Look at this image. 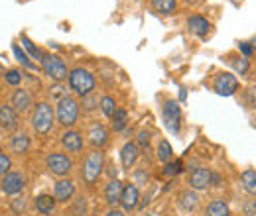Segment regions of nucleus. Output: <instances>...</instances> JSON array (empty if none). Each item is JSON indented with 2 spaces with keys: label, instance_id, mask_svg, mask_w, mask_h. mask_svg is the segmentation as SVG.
I'll return each instance as SVG.
<instances>
[{
  "label": "nucleus",
  "instance_id": "obj_37",
  "mask_svg": "<svg viewBox=\"0 0 256 216\" xmlns=\"http://www.w3.org/2000/svg\"><path fill=\"white\" fill-rule=\"evenodd\" d=\"M138 144H140L142 150H148V146H150V134H148L146 130H142V132L138 134Z\"/></svg>",
  "mask_w": 256,
  "mask_h": 216
},
{
  "label": "nucleus",
  "instance_id": "obj_32",
  "mask_svg": "<svg viewBox=\"0 0 256 216\" xmlns=\"http://www.w3.org/2000/svg\"><path fill=\"white\" fill-rule=\"evenodd\" d=\"M182 171H184V163H182V161H174V163H168V165H166L164 175H166V177H174V175H178V173H182Z\"/></svg>",
  "mask_w": 256,
  "mask_h": 216
},
{
  "label": "nucleus",
  "instance_id": "obj_35",
  "mask_svg": "<svg viewBox=\"0 0 256 216\" xmlns=\"http://www.w3.org/2000/svg\"><path fill=\"white\" fill-rule=\"evenodd\" d=\"M10 167H12L10 157L4 154H0V177H4L6 173H10Z\"/></svg>",
  "mask_w": 256,
  "mask_h": 216
},
{
  "label": "nucleus",
  "instance_id": "obj_24",
  "mask_svg": "<svg viewBox=\"0 0 256 216\" xmlns=\"http://www.w3.org/2000/svg\"><path fill=\"white\" fill-rule=\"evenodd\" d=\"M207 216H228V207L224 205V201L221 199H217V201H213L209 207H207Z\"/></svg>",
  "mask_w": 256,
  "mask_h": 216
},
{
  "label": "nucleus",
  "instance_id": "obj_34",
  "mask_svg": "<svg viewBox=\"0 0 256 216\" xmlns=\"http://www.w3.org/2000/svg\"><path fill=\"white\" fill-rule=\"evenodd\" d=\"M232 67L236 69V73L244 75V73L248 71V59H246V57H236V59L232 61Z\"/></svg>",
  "mask_w": 256,
  "mask_h": 216
},
{
  "label": "nucleus",
  "instance_id": "obj_23",
  "mask_svg": "<svg viewBox=\"0 0 256 216\" xmlns=\"http://www.w3.org/2000/svg\"><path fill=\"white\" fill-rule=\"evenodd\" d=\"M240 181H242L244 191H246L248 195H254L256 197V171L254 169H246V171H242Z\"/></svg>",
  "mask_w": 256,
  "mask_h": 216
},
{
  "label": "nucleus",
  "instance_id": "obj_42",
  "mask_svg": "<svg viewBox=\"0 0 256 216\" xmlns=\"http://www.w3.org/2000/svg\"><path fill=\"white\" fill-rule=\"evenodd\" d=\"M106 216H124V215H122L120 211H110V213H108Z\"/></svg>",
  "mask_w": 256,
  "mask_h": 216
},
{
  "label": "nucleus",
  "instance_id": "obj_2",
  "mask_svg": "<svg viewBox=\"0 0 256 216\" xmlns=\"http://www.w3.org/2000/svg\"><path fill=\"white\" fill-rule=\"evenodd\" d=\"M69 87L79 94L81 98H85V96H89V94L93 93V89H95V77L87 69L77 67V69H73L69 73Z\"/></svg>",
  "mask_w": 256,
  "mask_h": 216
},
{
  "label": "nucleus",
  "instance_id": "obj_19",
  "mask_svg": "<svg viewBox=\"0 0 256 216\" xmlns=\"http://www.w3.org/2000/svg\"><path fill=\"white\" fill-rule=\"evenodd\" d=\"M120 205L124 207V211H132L136 209L138 205V189L136 185H126L122 191V199H120Z\"/></svg>",
  "mask_w": 256,
  "mask_h": 216
},
{
  "label": "nucleus",
  "instance_id": "obj_7",
  "mask_svg": "<svg viewBox=\"0 0 256 216\" xmlns=\"http://www.w3.org/2000/svg\"><path fill=\"white\" fill-rule=\"evenodd\" d=\"M46 165H48L50 173H54L56 177H65L73 167L71 159L65 154H50L46 157Z\"/></svg>",
  "mask_w": 256,
  "mask_h": 216
},
{
  "label": "nucleus",
  "instance_id": "obj_17",
  "mask_svg": "<svg viewBox=\"0 0 256 216\" xmlns=\"http://www.w3.org/2000/svg\"><path fill=\"white\" fill-rule=\"evenodd\" d=\"M10 150L14 154H26L30 150V136L26 132H20V134H14L10 138Z\"/></svg>",
  "mask_w": 256,
  "mask_h": 216
},
{
  "label": "nucleus",
  "instance_id": "obj_5",
  "mask_svg": "<svg viewBox=\"0 0 256 216\" xmlns=\"http://www.w3.org/2000/svg\"><path fill=\"white\" fill-rule=\"evenodd\" d=\"M40 63H42V71H44L52 81H56V83H62L64 79L69 77L64 59H62V57H58V55L48 53V55H44V57H42V61Z\"/></svg>",
  "mask_w": 256,
  "mask_h": 216
},
{
  "label": "nucleus",
  "instance_id": "obj_14",
  "mask_svg": "<svg viewBox=\"0 0 256 216\" xmlns=\"http://www.w3.org/2000/svg\"><path fill=\"white\" fill-rule=\"evenodd\" d=\"M122 191H124V187H122V183H120L118 179H110L106 189H104V199H106V203H108L110 207L118 205L120 199H122Z\"/></svg>",
  "mask_w": 256,
  "mask_h": 216
},
{
  "label": "nucleus",
  "instance_id": "obj_31",
  "mask_svg": "<svg viewBox=\"0 0 256 216\" xmlns=\"http://www.w3.org/2000/svg\"><path fill=\"white\" fill-rule=\"evenodd\" d=\"M20 41L24 43V47H26V49L30 51V55H32L34 59H38V61H42V57H44V53H42V51H40V49H38V47L34 45V43H32V41H30V39H28V37H26V35H22V37H20Z\"/></svg>",
  "mask_w": 256,
  "mask_h": 216
},
{
  "label": "nucleus",
  "instance_id": "obj_44",
  "mask_svg": "<svg viewBox=\"0 0 256 216\" xmlns=\"http://www.w3.org/2000/svg\"><path fill=\"white\" fill-rule=\"evenodd\" d=\"M252 49H254V51H256V37H254V39H252Z\"/></svg>",
  "mask_w": 256,
  "mask_h": 216
},
{
  "label": "nucleus",
  "instance_id": "obj_43",
  "mask_svg": "<svg viewBox=\"0 0 256 216\" xmlns=\"http://www.w3.org/2000/svg\"><path fill=\"white\" fill-rule=\"evenodd\" d=\"M186 96H188V93H186V89H182V93H180V100L184 102V100H186Z\"/></svg>",
  "mask_w": 256,
  "mask_h": 216
},
{
  "label": "nucleus",
  "instance_id": "obj_29",
  "mask_svg": "<svg viewBox=\"0 0 256 216\" xmlns=\"http://www.w3.org/2000/svg\"><path fill=\"white\" fill-rule=\"evenodd\" d=\"M4 79H6V83H8V85H12V87H18V85L22 83L24 75H22V71H18V69H10V71L4 75Z\"/></svg>",
  "mask_w": 256,
  "mask_h": 216
},
{
  "label": "nucleus",
  "instance_id": "obj_8",
  "mask_svg": "<svg viewBox=\"0 0 256 216\" xmlns=\"http://www.w3.org/2000/svg\"><path fill=\"white\" fill-rule=\"evenodd\" d=\"M213 183H219V177L211 169L199 167V169L192 171V175H190V185L195 191H203V189H207V187L213 185Z\"/></svg>",
  "mask_w": 256,
  "mask_h": 216
},
{
  "label": "nucleus",
  "instance_id": "obj_39",
  "mask_svg": "<svg viewBox=\"0 0 256 216\" xmlns=\"http://www.w3.org/2000/svg\"><path fill=\"white\" fill-rule=\"evenodd\" d=\"M244 215L256 216V201H248V203L244 205Z\"/></svg>",
  "mask_w": 256,
  "mask_h": 216
},
{
  "label": "nucleus",
  "instance_id": "obj_10",
  "mask_svg": "<svg viewBox=\"0 0 256 216\" xmlns=\"http://www.w3.org/2000/svg\"><path fill=\"white\" fill-rule=\"evenodd\" d=\"M213 87H215V91L219 94L230 96V94H234V91L238 89V81H236V77L230 75V73H221V75H217Z\"/></svg>",
  "mask_w": 256,
  "mask_h": 216
},
{
  "label": "nucleus",
  "instance_id": "obj_36",
  "mask_svg": "<svg viewBox=\"0 0 256 216\" xmlns=\"http://www.w3.org/2000/svg\"><path fill=\"white\" fill-rule=\"evenodd\" d=\"M85 211H87V203H85V199H83V197H79V199L75 201V205H73V215L83 216L85 215Z\"/></svg>",
  "mask_w": 256,
  "mask_h": 216
},
{
  "label": "nucleus",
  "instance_id": "obj_45",
  "mask_svg": "<svg viewBox=\"0 0 256 216\" xmlns=\"http://www.w3.org/2000/svg\"><path fill=\"white\" fill-rule=\"evenodd\" d=\"M0 154H2V150H0Z\"/></svg>",
  "mask_w": 256,
  "mask_h": 216
},
{
  "label": "nucleus",
  "instance_id": "obj_6",
  "mask_svg": "<svg viewBox=\"0 0 256 216\" xmlns=\"http://www.w3.org/2000/svg\"><path fill=\"white\" fill-rule=\"evenodd\" d=\"M162 118L166 128L172 134L180 132V120H182V110H180V102L178 100H166L164 108H162Z\"/></svg>",
  "mask_w": 256,
  "mask_h": 216
},
{
  "label": "nucleus",
  "instance_id": "obj_27",
  "mask_svg": "<svg viewBox=\"0 0 256 216\" xmlns=\"http://www.w3.org/2000/svg\"><path fill=\"white\" fill-rule=\"evenodd\" d=\"M152 4L162 14H172L176 10V0H152Z\"/></svg>",
  "mask_w": 256,
  "mask_h": 216
},
{
  "label": "nucleus",
  "instance_id": "obj_26",
  "mask_svg": "<svg viewBox=\"0 0 256 216\" xmlns=\"http://www.w3.org/2000/svg\"><path fill=\"white\" fill-rule=\"evenodd\" d=\"M100 110H102V114H104L106 118H112L114 112L118 110L114 98H112V96H102V98H100Z\"/></svg>",
  "mask_w": 256,
  "mask_h": 216
},
{
  "label": "nucleus",
  "instance_id": "obj_30",
  "mask_svg": "<svg viewBox=\"0 0 256 216\" xmlns=\"http://www.w3.org/2000/svg\"><path fill=\"white\" fill-rule=\"evenodd\" d=\"M12 51H14V55H16V59H18V61L22 63V65H24L26 69H36V65H34V63L30 61V59H28V55H26V53H24V51H22V49H20V47L16 45V43L12 45Z\"/></svg>",
  "mask_w": 256,
  "mask_h": 216
},
{
  "label": "nucleus",
  "instance_id": "obj_20",
  "mask_svg": "<svg viewBox=\"0 0 256 216\" xmlns=\"http://www.w3.org/2000/svg\"><path fill=\"white\" fill-rule=\"evenodd\" d=\"M188 26H190V31L195 33V35H199V37H203L207 31H209V22L203 18V16H192L190 20H188Z\"/></svg>",
  "mask_w": 256,
  "mask_h": 216
},
{
  "label": "nucleus",
  "instance_id": "obj_1",
  "mask_svg": "<svg viewBox=\"0 0 256 216\" xmlns=\"http://www.w3.org/2000/svg\"><path fill=\"white\" fill-rule=\"evenodd\" d=\"M54 122H56V114H54L52 106H50L48 102H38V104H36V110H34V114H32L34 130H36L38 134L46 136V134L52 132Z\"/></svg>",
  "mask_w": 256,
  "mask_h": 216
},
{
  "label": "nucleus",
  "instance_id": "obj_15",
  "mask_svg": "<svg viewBox=\"0 0 256 216\" xmlns=\"http://www.w3.org/2000/svg\"><path fill=\"white\" fill-rule=\"evenodd\" d=\"M73 195H75V185L69 179H62V181H58L56 187H54V197L60 203H67Z\"/></svg>",
  "mask_w": 256,
  "mask_h": 216
},
{
  "label": "nucleus",
  "instance_id": "obj_28",
  "mask_svg": "<svg viewBox=\"0 0 256 216\" xmlns=\"http://www.w3.org/2000/svg\"><path fill=\"white\" fill-rule=\"evenodd\" d=\"M172 154H174V150H172L170 142H168V140H162L160 146H158V159L164 161V163H168V161L172 159Z\"/></svg>",
  "mask_w": 256,
  "mask_h": 216
},
{
  "label": "nucleus",
  "instance_id": "obj_33",
  "mask_svg": "<svg viewBox=\"0 0 256 216\" xmlns=\"http://www.w3.org/2000/svg\"><path fill=\"white\" fill-rule=\"evenodd\" d=\"M10 209H12L14 215H22V213H26V209H28L26 199H14V201L10 203Z\"/></svg>",
  "mask_w": 256,
  "mask_h": 216
},
{
  "label": "nucleus",
  "instance_id": "obj_12",
  "mask_svg": "<svg viewBox=\"0 0 256 216\" xmlns=\"http://www.w3.org/2000/svg\"><path fill=\"white\" fill-rule=\"evenodd\" d=\"M62 146H64L67 152H71V154H79L83 150V138H81L79 132L67 130L64 136H62Z\"/></svg>",
  "mask_w": 256,
  "mask_h": 216
},
{
  "label": "nucleus",
  "instance_id": "obj_41",
  "mask_svg": "<svg viewBox=\"0 0 256 216\" xmlns=\"http://www.w3.org/2000/svg\"><path fill=\"white\" fill-rule=\"evenodd\" d=\"M83 106H85L87 112H91V110L95 108V98H93V96H85V98H83Z\"/></svg>",
  "mask_w": 256,
  "mask_h": 216
},
{
  "label": "nucleus",
  "instance_id": "obj_16",
  "mask_svg": "<svg viewBox=\"0 0 256 216\" xmlns=\"http://www.w3.org/2000/svg\"><path fill=\"white\" fill-rule=\"evenodd\" d=\"M30 106H32V96L28 94V91L20 89V91L12 94V108L16 112H28Z\"/></svg>",
  "mask_w": 256,
  "mask_h": 216
},
{
  "label": "nucleus",
  "instance_id": "obj_11",
  "mask_svg": "<svg viewBox=\"0 0 256 216\" xmlns=\"http://www.w3.org/2000/svg\"><path fill=\"white\" fill-rule=\"evenodd\" d=\"M89 142H91V146L95 148V150H102L104 146H106V142H108V132H106V128L102 126V124H91V128H89Z\"/></svg>",
  "mask_w": 256,
  "mask_h": 216
},
{
  "label": "nucleus",
  "instance_id": "obj_38",
  "mask_svg": "<svg viewBox=\"0 0 256 216\" xmlns=\"http://www.w3.org/2000/svg\"><path fill=\"white\" fill-rule=\"evenodd\" d=\"M50 94H52V98H56L58 102H60L62 98H65V96H67V94H64V87H62V85H56L54 89H50Z\"/></svg>",
  "mask_w": 256,
  "mask_h": 216
},
{
  "label": "nucleus",
  "instance_id": "obj_22",
  "mask_svg": "<svg viewBox=\"0 0 256 216\" xmlns=\"http://www.w3.org/2000/svg\"><path fill=\"white\" fill-rule=\"evenodd\" d=\"M197 205H199V197H197V193H193V191H184V193L180 195V207H182L186 213L195 211Z\"/></svg>",
  "mask_w": 256,
  "mask_h": 216
},
{
  "label": "nucleus",
  "instance_id": "obj_13",
  "mask_svg": "<svg viewBox=\"0 0 256 216\" xmlns=\"http://www.w3.org/2000/svg\"><path fill=\"white\" fill-rule=\"evenodd\" d=\"M0 128H4L8 132L18 128V112L12 106H6V104L0 106Z\"/></svg>",
  "mask_w": 256,
  "mask_h": 216
},
{
  "label": "nucleus",
  "instance_id": "obj_3",
  "mask_svg": "<svg viewBox=\"0 0 256 216\" xmlns=\"http://www.w3.org/2000/svg\"><path fill=\"white\" fill-rule=\"evenodd\" d=\"M102 167H104V155L100 150H93L91 154L85 157V165H83V171H81V177L87 185H93L98 181L100 173H102Z\"/></svg>",
  "mask_w": 256,
  "mask_h": 216
},
{
  "label": "nucleus",
  "instance_id": "obj_25",
  "mask_svg": "<svg viewBox=\"0 0 256 216\" xmlns=\"http://www.w3.org/2000/svg\"><path fill=\"white\" fill-rule=\"evenodd\" d=\"M110 120H112V130H114V132H122V130L126 128V124H128V114H126V110L118 108V110L114 112V116H112Z\"/></svg>",
  "mask_w": 256,
  "mask_h": 216
},
{
  "label": "nucleus",
  "instance_id": "obj_4",
  "mask_svg": "<svg viewBox=\"0 0 256 216\" xmlns=\"http://www.w3.org/2000/svg\"><path fill=\"white\" fill-rule=\"evenodd\" d=\"M56 116H58V122L65 126V128H71L73 124L77 122L79 118V104L75 98L71 96H65L58 102V110H56Z\"/></svg>",
  "mask_w": 256,
  "mask_h": 216
},
{
  "label": "nucleus",
  "instance_id": "obj_40",
  "mask_svg": "<svg viewBox=\"0 0 256 216\" xmlns=\"http://www.w3.org/2000/svg\"><path fill=\"white\" fill-rule=\"evenodd\" d=\"M240 51L244 53V57H250L254 49H252V45H250V43H246V41H240Z\"/></svg>",
  "mask_w": 256,
  "mask_h": 216
},
{
  "label": "nucleus",
  "instance_id": "obj_21",
  "mask_svg": "<svg viewBox=\"0 0 256 216\" xmlns=\"http://www.w3.org/2000/svg\"><path fill=\"white\" fill-rule=\"evenodd\" d=\"M120 159H122V165L124 167H132L136 163V159H138V146L132 144V142L124 144V148L120 152Z\"/></svg>",
  "mask_w": 256,
  "mask_h": 216
},
{
  "label": "nucleus",
  "instance_id": "obj_9",
  "mask_svg": "<svg viewBox=\"0 0 256 216\" xmlns=\"http://www.w3.org/2000/svg\"><path fill=\"white\" fill-rule=\"evenodd\" d=\"M24 187H26L24 175L18 173V171H10V173H6V175L2 177L0 189H2L4 195H18V193L24 191Z\"/></svg>",
  "mask_w": 256,
  "mask_h": 216
},
{
  "label": "nucleus",
  "instance_id": "obj_18",
  "mask_svg": "<svg viewBox=\"0 0 256 216\" xmlns=\"http://www.w3.org/2000/svg\"><path fill=\"white\" fill-rule=\"evenodd\" d=\"M56 197H52V195H40V197H36V211L40 213V215H52L54 213V209H56Z\"/></svg>",
  "mask_w": 256,
  "mask_h": 216
}]
</instances>
